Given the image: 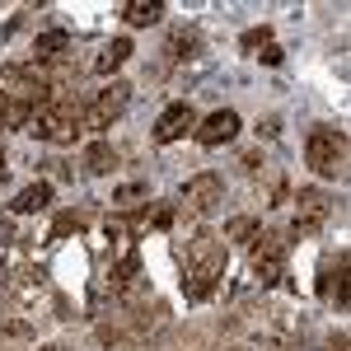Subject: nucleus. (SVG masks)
Instances as JSON below:
<instances>
[{
  "mask_svg": "<svg viewBox=\"0 0 351 351\" xmlns=\"http://www.w3.org/2000/svg\"><path fill=\"white\" fill-rule=\"evenodd\" d=\"M19 342H33V324H24V319H0V351H14Z\"/></svg>",
  "mask_w": 351,
  "mask_h": 351,
  "instance_id": "nucleus-20",
  "label": "nucleus"
},
{
  "mask_svg": "<svg viewBox=\"0 0 351 351\" xmlns=\"http://www.w3.org/2000/svg\"><path fill=\"white\" fill-rule=\"evenodd\" d=\"M84 225H89L84 211H61V216L52 220V234H47V239H71V234H80Z\"/></svg>",
  "mask_w": 351,
  "mask_h": 351,
  "instance_id": "nucleus-21",
  "label": "nucleus"
},
{
  "mask_svg": "<svg viewBox=\"0 0 351 351\" xmlns=\"http://www.w3.org/2000/svg\"><path fill=\"white\" fill-rule=\"evenodd\" d=\"M164 324H169V304H164V300H136L127 309L108 314L94 332H99V342L108 351H127V347L150 342V332H160Z\"/></svg>",
  "mask_w": 351,
  "mask_h": 351,
  "instance_id": "nucleus-2",
  "label": "nucleus"
},
{
  "mask_svg": "<svg viewBox=\"0 0 351 351\" xmlns=\"http://www.w3.org/2000/svg\"><path fill=\"white\" fill-rule=\"evenodd\" d=\"M192 127H197L192 104H169V108L160 112V122H155V141H160V145H173V141H183Z\"/></svg>",
  "mask_w": 351,
  "mask_h": 351,
  "instance_id": "nucleus-10",
  "label": "nucleus"
},
{
  "mask_svg": "<svg viewBox=\"0 0 351 351\" xmlns=\"http://www.w3.org/2000/svg\"><path fill=\"white\" fill-rule=\"evenodd\" d=\"M33 112H38L33 99L14 94V89H0V132H5V127H28V122H33Z\"/></svg>",
  "mask_w": 351,
  "mask_h": 351,
  "instance_id": "nucleus-13",
  "label": "nucleus"
},
{
  "mask_svg": "<svg viewBox=\"0 0 351 351\" xmlns=\"http://www.w3.org/2000/svg\"><path fill=\"white\" fill-rule=\"evenodd\" d=\"M84 127V104L75 89H56L47 94L38 112H33V122H28V132L38 136V141H52V145H66V141H75Z\"/></svg>",
  "mask_w": 351,
  "mask_h": 351,
  "instance_id": "nucleus-3",
  "label": "nucleus"
},
{
  "mask_svg": "<svg viewBox=\"0 0 351 351\" xmlns=\"http://www.w3.org/2000/svg\"><path fill=\"white\" fill-rule=\"evenodd\" d=\"M304 164L319 178H347V132L342 127H309V136H304Z\"/></svg>",
  "mask_w": 351,
  "mask_h": 351,
  "instance_id": "nucleus-4",
  "label": "nucleus"
},
{
  "mask_svg": "<svg viewBox=\"0 0 351 351\" xmlns=\"http://www.w3.org/2000/svg\"><path fill=\"white\" fill-rule=\"evenodd\" d=\"M234 136H239V112H230V108H216L202 127H197V141H202L206 150H216V145L234 141Z\"/></svg>",
  "mask_w": 351,
  "mask_h": 351,
  "instance_id": "nucleus-12",
  "label": "nucleus"
},
{
  "mask_svg": "<svg viewBox=\"0 0 351 351\" xmlns=\"http://www.w3.org/2000/svg\"><path fill=\"white\" fill-rule=\"evenodd\" d=\"M145 183H132V188H117V202H136V197H145Z\"/></svg>",
  "mask_w": 351,
  "mask_h": 351,
  "instance_id": "nucleus-25",
  "label": "nucleus"
},
{
  "mask_svg": "<svg viewBox=\"0 0 351 351\" xmlns=\"http://www.w3.org/2000/svg\"><path fill=\"white\" fill-rule=\"evenodd\" d=\"M47 202H52V183H28V188L10 202V211H14V216H33V211H43Z\"/></svg>",
  "mask_w": 351,
  "mask_h": 351,
  "instance_id": "nucleus-14",
  "label": "nucleus"
},
{
  "mask_svg": "<svg viewBox=\"0 0 351 351\" xmlns=\"http://www.w3.org/2000/svg\"><path fill=\"white\" fill-rule=\"evenodd\" d=\"M253 234H258V220L253 216H234L225 225V239H253Z\"/></svg>",
  "mask_w": 351,
  "mask_h": 351,
  "instance_id": "nucleus-22",
  "label": "nucleus"
},
{
  "mask_svg": "<svg viewBox=\"0 0 351 351\" xmlns=\"http://www.w3.org/2000/svg\"><path fill=\"white\" fill-rule=\"evenodd\" d=\"M220 276H225V243L211 230H197L183 248V295H188V304H206L220 291Z\"/></svg>",
  "mask_w": 351,
  "mask_h": 351,
  "instance_id": "nucleus-1",
  "label": "nucleus"
},
{
  "mask_svg": "<svg viewBox=\"0 0 351 351\" xmlns=\"http://www.w3.org/2000/svg\"><path fill=\"white\" fill-rule=\"evenodd\" d=\"M112 169H117V150H112L108 141H94L84 150V173H112Z\"/></svg>",
  "mask_w": 351,
  "mask_h": 351,
  "instance_id": "nucleus-19",
  "label": "nucleus"
},
{
  "mask_svg": "<svg viewBox=\"0 0 351 351\" xmlns=\"http://www.w3.org/2000/svg\"><path fill=\"white\" fill-rule=\"evenodd\" d=\"M220 202H225V178L220 173H192L183 183V211H192V216H211Z\"/></svg>",
  "mask_w": 351,
  "mask_h": 351,
  "instance_id": "nucleus-8",
  "label": "nucleus"
},
{
  "mask_svg": "<svg viewBox=\"0 0 351 351\" xmlns=\"http://www.w3.org/2000/svg\"><path fill=\"white\" fill-rule=\"evenodd\" d=\"M258 56H263L267 66H281V47H276V43H271V47H263V52H258Z\"/></svg>",
  "mask_w": 351,
  "mask_h": 351,
  "instance_id": "nucleus-26",
  "label": "nucleus"
},
{
  "mask_svg": "<svg viewBox=\"0 0 351 351\" xmlns=\"http://www.w3.org/2000/svg\"><path fill=\"white\" fill-rule=\"evenodd\" d=\"M43 351H66V347H43Z\"/></svg>",
  "mask_w": 351,
  "mask_h": 351,
  "instance_id": "nucleus-29",
  "label": "nucleus"
},
{
  "mask_svg": "<svg viewBox=\"0 0 351 351\" xmlns=\"http://www.w3.org/2000/svg\"><path fill=\"white\" fill-rule=\"evenodd\" d=\"M347 248H337V253H328L324 267H319V295L328 304H337V309H347Z\"/></svg>",
  "mask_w": 351,
  "mask_h": 351,
  "instance_id": "nucleus-9",
  "label": "nucleus"
},
{
  "mask_svg": "<svg viewBox=\"0 0 351 351\" xmlns=\"http://www.w3.org/2000/svg\"><path fill=\"white\" fill-rule=\"evenodd\" d=\"M328 220H332V197H328L324 188H300L295 192V225H291V234H295V239H314Z\"/></svg>",
  "mask_w": 351,
  "mask_h": 351,
  "instance_id": "nucleus-6",
  "label": "nucleus"
},
{
  "mask_svg": "<svg viewBox=\"0 0 351 351\" xmlns=\"http://www.w3.org/2000/svg\"><path fill=\"white\" fill-rule=\"evenodd\" d=\"M239 43L248 47V52H258V47H271V28H267V24H263V28H248Z\"/></svg>",
  "mask_w": 351,
  "mask_h": 351,
  "instance_id": "nucleus-23",
  "label": "nucleus"
},
{
  "mask_svg": "<svg viewBox=\"0 0 351 351\" xmlns=\"http://www.w3.org/2000/svg\"><path fill=\"white\" fill-rule=\"evenodd\" d=\"M248 243H253V248H248V271H253V281L267 291V286H276V281L286 276V243L291 239H281L276 230H258Z\"/></svg>",
  "mask_w": 351,
  "mask_h": 351,
  "instance_id": "nucleus-5",
  "label": "nucleus"
},
{
  "mask_svg": "<svg viewBox=\"0 0 351 351\" xmlns=\"http://www.w3.org/2000/svg\"><path fill=\"white\" fill-rule=\"evenodd\" d=\"M0 178H5V145H0Z\"/></svg>",
  "mask_w": 351,
  "mask_h": 351,
  "instance_id": "nucleus-28",
  "label": "nucleus"
},
{
  "mask_svg": "<svg viewBox=\"0 0 351 351\" xmlns=\"http://www.w3.org/2000/svg\"><path fill=\"white\" fill-rule=\"evenodd\" d=\"M0 286H5V295H10V300H19V304H33V300L47 291V271H43V267H19V271H10Z\"/></svg>",
  "mask_w": 351,
  "mask_h": 351,
  "instance_id": "nucleus-11",
  "label": "nucleus"
},
{
  "mask_svg": "<svg viewBox=\"0 0 351 351\" xmlns=\"http://www.w3.org/2000/svg\"><path fill=\"white\" fill-rule=\"evenodd\" d=\"M150 225H155V230H169V225H173V206H160V211L150 216Z\"/></svg>",
  "mask_w": 351,
  "mask_h": 351,
  "instance_id": "nucleus-24",
  "label": "nucleus"
},
{
  "mask_svg": "<svg viewBox=\"0 0 351 351\" xmlns=\"http://www.w3.org/2000/svg\"><path fill=\"white\" fill-rule=\"evenodd\" d=\"M328 351H347V332H342V328H337V332L328 337Z\"/></svg>",
  "mask_w": 351,
  "mask_h": 351,
  "instance_id": "nucleus-27",
  "label": "nucleus"
},
{
  "mask_svg": "<svg viewBox=\"0 0 351 351\" xmlns=\"http://www.w3.org/2000/svg\"><path fill=\"white\" fill-rule=\"evenodd\" d=\"M127 108H132V84L112 80L108 89H99L94 104H84V127H89V132H108L112 122H122Z\"/></svg>",
  "mask_w": 351,
  "mask_h": 351,
  "instance_id": "nucleus-7",
  "label": "nucleus"
},
{
  "mask_svg": "<svg viewBox=\"0 0 351 351\" xmlns=\"http://www.w3.org/2000/svg\"><path fill=\"white\" fill-rule=\"evenodd\" d=\"M127 56H132V43H127V38H112V43H104V47H99L94 71H99V75H112L117 66H127Z\"/></svg>",
  "mask_w": 351,
  "mask_h": 351,
  "instance_id": "nucleus-15",
  "label": "nucleus"
},
{
  "mask_svg": "<svg viewBox=\"0 0 351 351\" xmlns=\"http://www.w3.org/2000/svg\"><path fill=\"white\" fill-rule=\"evenodd\" d=\"M71 47V33L66 28H52V33H38L33 38V61H56V56Z\"/></svg>",
  "mask_w": 351,
  "mask_h": 351,
  "instance_id": "nucleus-17",
  "label": "nucleus"
},
{
  "mask_svg": "<svg viewBox=\"0 0 351 351\" xmlns=\"http://www.w3.org/2000/svg\"><path fill=\"white\" fill-rule=\"evenodd\" d=\"M122 19L132 28H150V24L164 19V5L160 0H132V5H122Z\"/></svg>",
  "mask_w": 351,
  "mask_h": 351,
  "instance_id": "nucleus-16",
  "label": "nucleus"
},
{
  "mask_svg": "<svg viewBox=\"0 0 351 351\" xmlns=\"http://www.w3.org/2000/svg\"><path fill=\"white\" fill-rule=\"evenodd\" d=\"M197 47H202V33H197V28H178V33L169 38V47H164V52H169V61H192Z\"/></svg>",
  "mask_w": 351,
  "mask_h": 351,
  "instance_id": "nucleus-18",
  "label": "nucleus"
}]
</instances>
